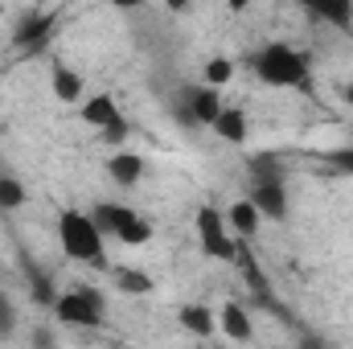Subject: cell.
I'll return each mask as SVG.
<instances>
[{"mask_svg":"<svg viewBox=\"0 0 353 349\" xmlns=\"http://www.w3.org/2000/svg\"><path fill=\"white\" fill-rule=\"evenodd\" d=\"M255 74L263 79L267 87H308V58L296 54L283 41H271L255 54Z\"/></svg>","mask_w":353,"mask_h":349,"instance_id":"1","label":"cell"},{"mask_svg":"<svg viewBox=\"0 0 353 349\" xmlns=\"http://www.w3.org/2000/svg\"><path fill=\"white\" fill-rule=\"evenodd\" d=\"M58 243H62V251L70 259L99 263L103 267V235L94 230L90 214H83V210H62V218H58Z\"/></svg>","mask_w":353,"mask_h":349,"instance_id":"2","label":"cell"},{"mask_svg":"<svg viewBox=\"0 0 353 349\" xmlns=\"http://www.w3.org/2000/svg\"><path fill=\"white\" fill-rule=\"evenodd\" d=\"M103 312H107V300L90 283H79V288L62 292L58 304H54V317L62 325H79V329H99L103 325Z\"/></svg>","mask_w":353,"mask_h":349,"instance_id":"3","label":"cell"},{"mask_svg":"<svg viewBox=\"0 0 353 349\" xmlns=\"http://www.w3.org/2000/svg\"><path fill=\"white\" fill-rule=\"evenodd\" d=\"M197 239H201V251H205L210 259L234 263V255H239V239L226 230V218H222L214 206H201V210H197Z\"/></svg>","mask_w":353,"mask_h":349,"instance_id":"4","label":"cell"},{"mask_svg":"<svg viewBox=\"0 0 353 349\" xmlns=\"http://www.w3.org/2000/svg\"><path fill=\"white\" fill-rule=\"evenodd\" d=\"M136 218H140V214H136L132 206H119V201H103V206L90 210V222H94V230H99L103 239H107V235H111V239H123V230H128Z\"/></svg>","mask_w":353,"mask_h":349,"instance_id":"5","label":"cell"},{"mask_svg":"<svg viewBox=\"0 0 353 349\" xmlns=\"http://www.w3.org/2000/svg\"><path fill=\"white\" fill-rule=\"evenodd\" d=\"M185 103H189V111H193L197 128H214V123H218V115L226 111L222 94H218V90H210V87H193V90H185Z\"/></svg>","mask_w":353,"mask_h":349,"instance_id":"6","label":"cell"},{"mask_svg":"<svg viewBox=\"0 0 353 349\" xmlns=\"http://www.w3.org/2000/svg\"><path fill=\"white\" fill-rule=\"evenodd\" d=\"M247 201L259 210V218H271V222H283L288 218V189L283 185H255Z\"/></svg>","mask_w":353,"mask_h":349,"instance_id":"7","label":"cell"},{"mask_svg":"<svg viewBox=\"0 0 353 349\" xmlns=\"http://www.w3.org/2000/svg\"><path fill=\"white\" fill-rule=\"evenodd\" d=\"M222 218H226V230H230L234 239H243V243H247V239H255V235H259V222H263V218H259V210H255L247 197H239Z\"/></svg>","mask_w":353,"mask_h":349,"instance_id":"8","label":"cell"},{"mask_svg":"<svg viewBox=\"0 0 353 349\" xmlns=\"http://www.w3.org/2000/svg\"><path fill=\"white\" fill-rule=\"evenodd\" d=\"M176 321H181V329L193 333L197 341H205V337L218 333V317L210 312V304H181V308H176Z\"/></svg>","mask_w":353,"mask_h":349,"instance_id":"9","label":"cell"},{"mask_svg":"<svg viewBox=\"0 0 353 349\" xmlns=\"http://www.w3.org/2000/svg\"><path fill=\"white\" fill-rule=\"evenodd\" d=\"M218 329H222L230 341H251V337H255V329H251V317H247V308H243L239 300L222 304V312H218Z\"/></svg>","mask_w":353,"mask_h":349,"instance_id":"10","label":"cell"},{"mask_svg":"<svg viewBox=\"0 0 353 349\" xmlns=\"http://www.w3.org/2000/svg\"><path fill=\"white\" fill-rule=\"evenodd\" d=\"M107 173H111L115 185L132 189V185H140V181H144V157H136V152H111Z\"/></svg>","mask_w":353,"mask_h":349,"instance_id":"11","label":"cell"},{"mask_svg":"<svg viewBox=\"0 0 353 349\" xmlns=\"http://www.w3.org/2000/svg\"><path fill=\"white\" fill-rule=\"evenodd\" d=\"M50 29H54V17H50V12H37V17H29V21L12 33V46H17V50H37V46L50 41Z\"/></svg>","mask_w":353,"mask_h":349,"instance_id":"12","label":"cell"},{"mask_svg":"<svg viewBox=\"0 0 353 349\" xmlns=\"http://www.w3.org/2000/svg\"><path fill=\"white\" fill-rule=\"evenodd\" d=\"M79 115H83V123H90V128L103 132V128H111V123L119 119V107H115L111 94H90V99H83Z\"/></svg>","mask_w":353,"mask_h":349,"instance_id":"13","label":"cell"},{"mask_svg":"<svg viewBox=\"0 0 353 349\" xmlns=\"http://www.w3.org/2000/svg\"><path fill=\"white\" fill-rule=\"evenodd\" d=\"M54 99L58 103H79L83 99V90H87V83H83V74L79 70H70V66H54Z\"/></svg>","mask_w":353,"mask_h":349,"instance_id":"14","label":"cell"},{"mask_svg":"<svg viewBox=\"0 0 353 349\" xmlns=\"http://www.w3.org/2000/svg\"><path fill=\"white\" fill-rule=\"evenodd\" d=\"M210 132H218L226 144H243L247 140V132H251V123H247V115L239 111V107H226L222 115H218V123L210 128Z\"/></svg>","mask_w":353,"mask_h":349,"instance_id":"15","label":"cell"},{"mask_svg":"<svg viewBox=\"0 0 353 349\" xmlns=\"http://www.w3.org/2000/svg\"><path fill=\"white\" fill-rule=\"evenodd\" d=\"M111 283L123 292V296H148L157 283H152V275H144V271H136V267H115L111 271Z\"/></svg>","mask_w":353,"mask_h":349,"instance_id":"16","label":"cell"},{"mask_svg":"<svg viewBox=\"0 0 353 349\" xmlns=\"http://www.w3.org/2000/svg\"><path fill=\"white\" fill-rule=\"evenodd\" d=\"M201 87H210V90H218V87H226L230 79H234V62L230 58H210L205 62V70H201Z\"/></svg>","mask_w":353,"mask_h":349,"instance_id":"17","label":"cell"},{"mask_svg":"<svg viewBox=\"0 0 353 349\" xmlns=\"http://www.w3.org/2000/svg\"><path fill=\"white\" fill-rule=\"evenodd\" d=\"M312 12H316L321 21L337 25V29H350L353 25V4L350 0H341V4H312Z\"/></svg>","mask_w":353,"mask_h":349,"instance_id":"18","label":"cell"},{"mask_svg":"<svg viewBox=\"0 0 353 349\" xmlns=\"http://www.w3.org/2000/svg\"><path fill=\"white\" fill-rule=\"evenodd\" d=\"M25 201H29L25 185L17 177H0V210H21Z\"/></svg>","mask_w":353,"mask_h":349,"instance_id":"19","label":"cell"},{"mask_svg":"<svg viewBox=\"0 0 353 349\" xmlns=\"http://www.w3.org/2000/svg\"><path fill=\"white\" fill-rule=\"evenodd\" d=\"M25 271H29V283H33V300H37V304H50V308H54V304H58V292H54L50 275H41V271H37L33 263H29Z\"/></svg>","mask_w":353,"mask_h":349,"instance_id":"20","label":"cell"},{"mask_svg":"<svg viewBox=\"0 0 353 349\" xmlns=\"http://www.w3.org/2000/svg\"><path fill=\"white\" fill-rule=\"evenodd\" d=\"M251 173H255V185H283V169H279V161H271V157H255Z\"/></svg>","mask_w":353,"mask_h":349,"instance_id":"21","label":"cell"},{"mask_svg":"<svg viewBox=\"0 0 353 349\" xmlns=\"http://www.w3.org/2000/svg\"><path fill=\"white\" fill-rule=\"evenodd\" d=\"M148 239H152V222H148V218H136V222L123 230V239H119V243H123V247H144Z\"/></svg>","mask_w":353,"mask_h":349,"instance_id":"22","label":"cell"},{"mask_svg":"<svg viewBox=\"0 0 353 349\" xmlns=\"http://www.w3.org/2000/svg\"><path fill=\"white\" fill-rule=\"evenodd\" d=\"M12 325H17V308H12L8 292L0 288V337H12Z\"/></svg>","mask_w":353,"mask_h":349,"instance_id":"23","label":"cell"},{"mask_svg":"<svg viewBox=\"0 0 353 349\" xmlns=\"http://www.w3.org/2000/svg\"><path fill=\"white\" fill-rule=\"evenodd\" d=\"M99 136H103V144H123V140H128V136H132V123H128V119H123V115H119V119H115V123H111V128H103V132H99Z\"/></svg>","mask_w":353,"mask_h":349,"instance_id":"24","label":"cell"},{"mask_svg":"<svg viewBox=\"0 0 353 349\" xmlns=\"http://www.w3.org/2000/svg\"><path fill=\"white\" fill-rule=\"evenodd\" d=\"M29 349H58V337H54V329H33V337H29Z\"/></svg>","mask_w":353,"mask_h":349,"instance_id":"25","label":"cell"},{"mask_svg":"<svg viewBox=\"0 0 353 349\" xmlns=\"http://www.w3.org/2000/svg\"><path fill=\"white\" fill-rule=\"evenodd\" d=\"M300 349H325V337H316V333H304V337H300Z\"/></svg>","mask_w":353,"mask_h":349,"instance_id":"26","label":"cell"},{"mask_svg":"<svg viewBox=\"0 0 353 349\" xmlns=\"http://www.w3.org/2000/svg\"><path fill=\"white\" fill-rule=\"evenodd\" d=\"M333 165H337V169H350V173H353V152H337V157H333Z\"/></svg>","mask_w":353,"mask_h":349,"instance_id":"27","label":"cell"},{"mask_svg":"<svg viewBox=\"0 0 353 349\" xmlns=\"http://www.w3.org/2000/svg\"><path fill=\"white\" fill-rule=\"evenodd\" d=\"M341 99H345V103H350V107H353V79H350V83H345V87H341Z\"/></svg>","mask_w":353,"mask_h":349,"instance_id":"28","label":"cell"}]
</instances>
